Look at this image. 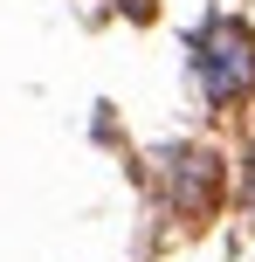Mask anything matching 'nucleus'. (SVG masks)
I'll use <instances>...</instances> for the list:
<instances>
[{"mask_svg": "<svg viewBox=\"0 0 255 262\" xmlns=\"http://www.w3.org/2000/svg\"><path fill=\"white\" fill-rule=\"evenodd\" d=\"M124 14H152V0H124Z\"/></svg>", "mask_w": 255, "mask_h": 262, "instance_id": "7ed1b4c3", "label": "nucleus"}, {"mask_svg": "<svg viewBox=\"0 0 255 262\" xmlns=\"http://www.w3.org/2000/svg\"><path fill=\"white\" fill-rule=\"evenodd\" d=\"M193 55H200V90L214 97V104H235V97L255 83V35L235 21H214L200 41H193Z\"/></svg>", "mask_w": 255, "mask_h": 262, "instance_id": "f257e3e1", "label": "nucleus"}, {"mask_svg": "<svg viewBox=\"0 0 255 262\" xmlns=\"http://www.w3.org/2000/svg\"><path fill=\"white\" fill-rule=\"evenodd\" d=\"M214 200V159H179V207H207Z\"/></svg>", "mask_w": 255, "mask_h": 262, "instance_id": "f03ea898", "label": "nucleus"}, {"mask_svg": "<svg viewBox=\"0 0 255 262\" xmlns=\"http://www.w3.org/2000/svg\"><path fill=\"white\" fill-rule=\"evenodd\" d=\"M248 214H255V159H248Z\"/></svg>", "mask_w": 255, "mask_h": 262, "instance_id": "20e7f679", "label": "nucleus"}]
</instances>
